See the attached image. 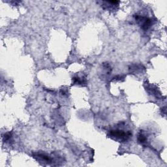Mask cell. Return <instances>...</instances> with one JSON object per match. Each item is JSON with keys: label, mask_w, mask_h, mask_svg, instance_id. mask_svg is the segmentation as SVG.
Here are the masks:
<instances>
[{"label": "cell", "mask_w": 167, "mask_h": 167, "mask_svg": "<svg viewBox=\"0 0 167 167\" xmlns=\"http://www.w3.org/2000/svg\"><path fill=\"white\" fill-rule=\"evenodd\" d=\"M87 80L85 76H75L72 78V84L73 85H84L86 84Z\"/></svg>", "instance_id": "obj_4"}, {"label": "cell", "mask_w": 167, "mask_h": 167, "mask_svg": "<svg viewBox=\"0 0 167 167\" xmlns=\"http://www.w3.org/2000/svg\"><path fill=\"white\" fill-rule=\"evenodd\" d=\"M135 18L144 31H147L153 24V20L146 16L136 15L135 16Z\"/></svg>", "instance_id": "obj_2"}, {"label": "cell", "mask_w": 167, "mask_h": 167, "mask_svg": "<svg viewBox=\"0 0 167 167\" xmlns=\"http://www.w3.org/2000/svg\"><path fill=\"white\" fill-rule=\"evenodd\" d=\"M137 140H138L139 143H140V144H142V145L145 144L148 142L147 137L145 136V135L144 134H143L142 132H140V133H139L138 135Z\"/></svg>", "instance_id": "obj_7"}, {"label": "cell", "mask_w": 167, "mask_h": 167, "mask_svg": "<svg viewBox=\"0 0 167 167\" xmlns=\"http://www.w3.org/2000/svg\"><path fill=\"white\" fill-rule=\"evenodd\" d=\"M108 136L110 139L116 140L118 142H126L130 139L132 136V133L129 131H125L120 129H115L110 130Z\"/></svg>", "instance_id": "obj_1"}, {"label": "cell", "mask_w": 167, "mask_h": 167, "mask_svg": "<svg viewBox=\"0 0 167 167\" xmlns=\"http://www.w3.org/2000/svg\"><path fill=\"white\" fill-rule=\"evenodd\" d=\"M146 89L148 91V92L151 94V95H155L156 97H159V96L161 95L160 92L158 90V89L155 86H154V85L149 84L147 87Z\"/></svg>", "instance_id": "obj_6"}, {"label": "cell", "mask_w": 167, "mask_h": 167, "mask_svg": "<svg viewBox=\"0 0 167 167\" xmlns=\"http://www.w3.org/2000/svg\"><path fill=\"white\" fill-rule=\"evenodd\" d=\"M105 5H104V8L109 10H114L115 9V7L118 6V4L119 3V1H107L105 2Z\"/></svg>", "instance_id": "obj_5"}, {"label": "cell", "mask_w": 167, "mask_h": 167, "mask_svg": "<svg viewBox=\"0 0 167 167\" xmlns=\"http://www.w3.org/2000/svg\"><path fill=\"white\" fill-rule=\"evenodd\" d=\"M11 139H12V133L11 132H6V133L3 136V141L5 142H9L10 140H11Z\"/></svg>", "instance_id": "obj_9"}, {"label": "cell", "mask_w": 167, "mask_h": 167, "mask_svg": "<svg viewBox=\"0 0 167 167\" xmlns=\"http://www.w3.org/2000/svg\"><path fill=\"white\" fill-rule=\"evenodd\" d=\"M142 65H134L131 67H130L129 69L132 72H138L139 71H140L142 70Z\"/></svg>", "instance_id": "obj_8"}, {"label": "cell", "mask_w": 167, "mask_h": 167, "mask_svg": "<svg viewBox=\"0 0 167 167\" xmlns=\"http://www.w3.org/2000/svg\"><path fill=\"white\" fill-rule=\"evenodd\" d=\"M33 157L35 158L37 161L42 164L45 163L46 165H50L53 162V159L50 157V156L44 153H37L35 155H33Z\"/></svg>", "instance_id": "obj_3"}]
</instances>
